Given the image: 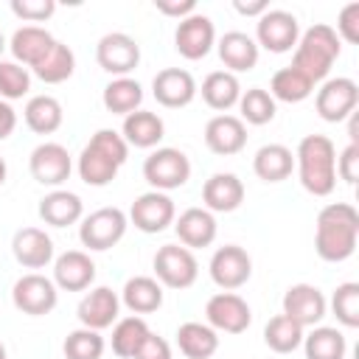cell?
Wrapping results in <instances>:
<instances>
[{"mask_svg":"<svg viewBox=\"0 0 359 359\" xmlns=\"http://www.w3.org/2000/svg\"><path fill=\"white\" fill-rule=\"evenodd\" d=\"M25 126L36 135H53L62 121H65V109L53 95H31L25 109H22Z\"/></svg>","mask_w":359,"mask_h":359,"instance_id":"836d02e7","label":"cell"},{"mask_svg":"<svg viewBox=\"0 0 359 359\" xmlns=\"http://www.w3.org/2000/svg\"><path fill=\"white\" fill-rule=\"evenodd\" d=\"M219 59L224 65L227 73H247L258 65V45L250 34L244 31H227L222 39H219Z\"/></svg>","mask_w":359,"mask_h":359,"instance_id":"484cf974","label":"cell"},{"mask_svg":"<svg viewBox=\"0 0 359 359\" xmlns=\"http://www.w3.org/2000/svg\"><path fill=\"white\" fill-rule=\"evenodd\" d=\"M11 300H14V306L22 314H28V317H45V314H50L56 309L59 289H56V283L50 278L39 275V272H28V275H22L14 283Z\"/></svg>","mask_w":359,"mask_h":359,"instance_id":"8fae6325","label":"cell"},{"mask_svg":"<svg viewBox=\"0 0 359 359\" xmlns=\"http://www.w3.org/2000/svg\"><path fill=\"white\" fill-rule=\"evenodd\" d=\"M264 342L275 353H292L303 345V328L297 323H292L286 314H275L264 325Z\"/></svg>","mask_w":359,"mask_h":359,"instance_id":"ab89813d","label":"cell"},{"mask_svg":"<svg viewBox=\"0 0 359 359\" xmlns=\"http://www.w3.org/2000/svg\"><path fill=\"white\" fill-rule=\"evenodd\" d=\"M118 314H121V297L109 286H93L76 306L79 323L93 331H104V328L115 325Z\"/></svg>","mask_w":359,"mask_h":359,"instance_id":"ac0fdd59","label":"cell"},{"mask_svg":"<svg viewBox=\"0 0 359 359\" xmlns=\"http://www.w3.org/2000/svg\"><path fill=\"white\" fill-rule=\"evenodd\" d=\"M126 157H129V146L121 137V132H115V129H98L87 140V146L81 149L79 163H76V171H79V177H81L84 185L104 188V185H109L118 177V168L126 163Z\"/></svg>","mask_w":359,"mask_h":359,"instance_id":"7a4b0ae2","label":"cell"},{"mask_svg":"<svg viewBox=\"0 0 359 359\" xmlns=\"http://www.w3.org/2000/svg\"><path fill=\"white\" fill-rule=\"evenodd\" d=\"M95 62L104 73H109L115 79L129 76L140 65V45L135 36H129L123 31L104 34L95 45Z\"/></svg>","mask_w":359,"mask_h":359,"instance_id":"9c48e42d","label":"cell"},{"mask_svg":"<svg viewBox=\"0 0 359 359\" xmlns=\"http://www.w3.org/2000/svg\"><path fill=\"white\" fill-rule=\"evenodd\" d=\"M216 216L205 208H188L174 219V233L180 238L182 247L188 250H199V247H210L216 241Z\"/></svg>","mask_w":359,"mask_h":359,"instance_id":"cb8c5ba5","label":"cell"},{"mask_svg":"<svg viewBox=\"0 0 359 359\" xmlns=\"http://www.w3.org/2000/svg\"><path fill=\"white\" fill-rule=\"evenodd\" d=\"M359 104V87L353 79L348 76H337V79H325L323 87L317 90V98H314V107H317V115L328 123H342L353 115Z\"/></svg>","mask_w":359,"mask_h":359,"instance_id":"30bf717a","label":"cell"},{"mask_svg":"<svg viewBox=\"0 0 359 359\" xmlns=\"http://www.w3.org/2000/svg\"><path fill=\"white\" fill-rule=\"evenodd\" d=\"M126 227H129V216L121 208H98V210H93L90 216L81 219L79 238L87 250L104 252L126 236Z\"/></svg>","mask_w":359,"mask_h":359,"instance_id":"8992f818","label":"cell"},{"mask_svg":"<svg viewBox=\"0 0 359 359\" xmlns=\"http://www.w3.org/2000/svg\"><path fill=\"white\" fill-rule=\"evenodd\" d=\"M252 171L264 182H283L294 171V154L283 143H266L252 157Z\"/></svg>","mask_w":359,"mask_h":359,"instance_id":"f546056e","label":"cell"},{"mask_svg":"<svg viewBox=\"0 0 359 359\" xmlns=\"http://www.w3.org/2000/svg\"><path fill=\"white\" fill-rule=\"evenodd\" d=\"M238 118L244 121V126L250 123V126H264V123H269L272 118H275V112H278V104H275V98L264 90V87H250V90H241V98H238Z\"/></svg>","mask_w":359,"mask_h":359,"instance_id":"f35d334b","label":"cell"},{"mask_svg":"<svg viewBox=\"0 0 359 359\" xmlns=\"http://www.w3.org/2000/svg\"><path fill=\"white\" fill-rule=\"evenodd\" d=\"M196 93H202V101L222 115L238 104L241 84H238V76H233L227 70H213L202 79V87H196Z\"/></svg>","mask_w":359,"mask_h":359,"instance_id":"f1b7e54d","label":"cell"},{"mask_svg":"<svg viewBox=\"0 0 359 359\" xmlns=\"http://www.w3.org/2000/svg\"><path fill=\"white\" fill-rule=\"evenodd\" d=\"M65 356L67 359H101L104 351H107V342L101 337V331H93V328H76L65 337V345H62Z\"/></svg>","mask_w":359,"mask_h":359,"instance_id":"60d3db41","label":"cell"},{"mask_svg":"<svg viewBox=\"0 0 359 359\" xmlns=\"http://www.w3.org/2000/svg\"><path fill=\"white\" fill-rule=\"evenodd\" d=\"M121 303L132 314H151L163 306V286L157 278L149 275H135L123 283L121 289Z\"/></svg>","mask_w":359,"mask_h":359,"instance_id":"4dcf8cb0","label":"cell"},{"mask_svg":"<svg viewBox=\"0 0 359 359\" xmlns=\"http://www.w3.org/2000/svg\"><path fill=\"white\" fill-rule=\"evenodd\" d=\"M143 180L151 185V191L163 194L182 188L191 180V160L174 146H160L143 160Z\"/></svg>","mask_w":359,"mask_h":359,"instance_id":"5b68a950","label":"cell"},{"mask_svg":"<svg viewBox=\"0 0 359 359\" xmlns=\"http://www.w3.org/2000/svg\"><path fill=\"white\" fill-rule=\"evenodd\" d=\"M0 359H6V345L0 342Z\"/></svg>","mask_w":359,"mask_h":359,"instance_id":"db71d44e","label":"cell"},{"mask_svg":"<svg viewBox=\"0 0 359 359\" xmlns=\"http://www.w3.org/2000/svg\"><path fill=\"white\" fill-rule=\"evenodd\" d=\"M6 177H8V165H6V160L0 157V185L6 182Z\"/></svg>","mask_w":359,"mask_h":359,"instance_id":"816d5d0a","label":"cell"},{"mask_svg":"<svg viewBox=\"0 0 359 359\" xmlns=\"http://www.w3.org/2000/svg\"><path fill=\"white\" fill-rule=\"evenodd\" d=\"M233 8L238 11V14H244V17H261L266 8H269V3L266 0H233Z\"/></svg>","mask_w":359,"mask_h":359,"instance_id":"f907efd6","label":"cell"},{"mask_svg":"<svg viewBox=\"0 0 359 359\" xmlns=\"http://www.w3.org/2000/svg\"><path fill=\"white\" fill-rule=\"evenodd\" d=\"M177 348L185 359H210L219 351V334L208 323H182L177 328Z\"/></svg>","mask_w":359,"mask_h":359,"instance_id":"1f68e13d","label":"cell"},{"mask_svg":"<svg viewBox=\"0 0 359 359\" xmlns=\"http://www.w3.org/2000/svg\"><path fill=\"white\" fill-rule=\"evenodd\" d=\"M39 219L50 227H67L84 219V202L79 194L65 191V188H53L50 194H45L39 199Z\"/></svg>","mask_w":359,"mask_h":359,"instance_id":"d4e9b609","label":"cell"},{"mask_svg":"<svg viewBox=\"0 0 359 359\" xmlns=\"http://www.w3.org/2000/svg\"><path fill=\"white\" fill-rule=\"evenodd\" d=\"M154 278L168 289H188L199 278V261L194 250L182 244H163L154 252Z\"/></svg>","mask_w":359,"mask_h":359,"instance_id":"52a82bcc","label":"cell"},{"mask_svg":"<svg viewBox=\"0 0 359 359\" xmlns=\"http://www.w3.org/2000/svg\"><path fill=\"white\" fill-rule=\"evenodd\" d=\"M95 280V261L81 250H67L53 258V283L65 292H84Z\"/></svg>","mask_w":359,"mask_h":359,"instance_id":"44dd1931","label":"cell"},{"mask_svg":"<svg viewBox=\"0 0 359 359\" xmlns=\"http://www.w3.org/2000/svg\"><path fill=\"white\" fill-rule=\"evenodd\" d=\"M3 50H6V36H3V31H0V59H3Z\"/></svg>","mask_w":359,"mask_h":359,"instance_id":"f5cc1de1","label":"cell"},{"mask_svg":"<svg viewBox=\"0 0 359 359\" xmlns=\"http://www.w3.org/2000/svg\"><path fill=\"white\" fill-rule=\"evenodd\" d=\"M11 252L25 269H45L53 261V238L42 227H20L11 238Z\"/></svg>","mask_w":359,"mask_h":359,"instance_id":"603a6c76","label":"cell"},{"mask_svg":"<svg viewBox=\"0 0 359 359\" xmlns=\"http://www.w3.org/2000/svg\"><path fill=\"white\" fill-rule=\"evenodd\" d=\"M337 177L345 180L348 185L356 182V177H359V143H348L339 151V157H337Z\"/></svg>","mask_w":359,"mask_h":359,"instance_id":"bcb514c9","label":"cell"},{"mask_svg":"<svg viewBox=\"0 0 359 359\" xmlns=\"http://www.w3.org/2000/svg\"><path fill=\"white\" fill-rule=\"evenodd\" d=\"M205 146L219 154V157H230V154H238L244 146H247V126L238 115H213L208 123H205Z\"/></svg>","mask_w":359,"mask_h":359,"instance_id":"ffe728a7","label":"cell"},{"mask_svg":"<svg viewBox=\"0 0 359 359\" xmlns=\"http://www.w3.org/2000/svg\"><path fill=\"white\" fill-rule=\"evenodd\" d=\"M132 359H174V356H171V345H168L160 334L149 331L146 339L140 342V348L135 351Z\"/></svg>","mask_w":359,"mask_h":359,"instance_id":"7dc6e473","label":"cell"},{"mask_svg":"<svg viewBox=\"0 0 359 359\" xmlns=\"http://www.w3.org/2000/svg\"><path fill=\"white\" fill-rule=\"evenodd\" d=\"M53 42H56L53 34L45 31L42 25H22V28H17V31L11 34L8 48H11V56H14L17 65L34 67V65L50 50Z\"/></svg>","mask_w":359,"mask_h":359,"instance_id":"83f0119b","label":"cell"},{"mask_svg":"<svg viewBox=\"0 0 359 359\" xmlns=\"http://www.w3.org/2000/svg\"><path fill=\"white\" fill-rule=\"evenodd\" d=\"M11 11L22 22H45L53 17L56 3L53 0H11Z\"/></svg>","mask_w":359,"mask_h":359,"instance_id":"ee69618b","label":"cell"},{"mask_svg":"<svg viewBox=\"0 0 359 359\" xmlns=\"http://www.w3.org/2000/svg\"><path fill=\"white\" fill-rule=\"evenodd\" d=\"M359 241V213L348 202H331L317 213L314 250L328 264H342L353 255Z\"/></svg>","mask_w":359,"mask_h":359,"instance_id":"6da1fadb","label":"cell"},{"mask_svg":"<svg viewBox=\"0 0 359 359\" xmlns=\"http://www.w3.org/2000/svg\"><path fill=\"white\" fill-rule=\"evenodd\" d=\"M28 171L31 177L39 182V185H48V188H59L70 171H73V157L70 151L62 146V143H53V140H45L39 143L31 157H28Z\"/></svg>","mask_w":359,"mask_h":359,"instance_id":"2e32d148","label":"cell"},{"mask_svg":"<svg viewBox=\"0 0 359 359\" xmlns=\"http://www.w3.org/2000/svg\"><path fill=\"white\" fill-rule=\"evenodd\" d=\"M213 45H216V28H213V20L208 14L194 11L191 17H185V20L177 22L174 48H177V53L182 59H188V62L205 59Z\"/></svg>","mask_w":359,"mask_h":359,"instance_id":"9a60e30c","label":"cell"},{"mask_svg":"<svg viewBox=\"0 0 359 359\" xmlns=\"http://www.w3.org/2000/svg\"><path fill=\"white\" fill-rule=\"evenodd\" d=\"M202 202L210 213H233L244 202V182L230 171H216L202 185Z\"/></svg>","mask_w":359,"mask_h":359,"instance_id":"7402d4cb","label":"cell"},{"mask_svg":"<svg viewBox=\"0 0 359 359\" xmlns=\"http://www.w3.org/2000/svg\"><path fill=\"white\" fill-rule=\"evenodd\" d=\"M210 280L222 289V292H233L241 289L250 275H252V258L247 255L244 247L238 244H224L210 255Z\"/></svg>","mask_w":359,"mask_h":359,"instance_id":"5bb4252c","label":"cell"},{"mask_svg":"<svg viewBox=\"0 0 359 359\" xmlns=\"http://www.w3.org/2000/svg\"><path fill=\"white\" fill-rule=\"evenodd\" d=\"M149 331H151V328H149V323H146L140 314L121 317V320L112 325V337H109L112 353L121 356V359H132L135 351L140 348V342L146 339Z\"/></svg>","mask_w":359,"mask_h":359,"instance_id":"74e56055","label":"cell"},{"mask_svg":"<svg viewBox=\"0 0 359 359\" xmlns=\"http://www.w3.org/2000/svg\"><path fill=\"white\" fill-rule=\"evenodd\" d=\"M17 129V112L11 109L8 101H0V140H6Z\"/></svg>","mask_w":359,"mask_h":359,"instance_id":"681fc988","label":"cell"},{"mask_svg":"<svg viewBox=\"0 0 359 359\" xmlns=\"http://www.w3.org/2000/svg\"><path fill=\"white\" fill-rule=\"evenodd\" d=\"M154 8L165 17H174V20H185L196 11V3L194 0H154Z\"/></svg>","mask_w":359,"mask_h":359,"instance_id":"c3c4849f","label":"cell"},{"mask_svg":"<svg viewBox=\"0 0 359 359\" xmlns=\"http://www.w3.org/2000/svg\"><path fill=\"white\" fill-rule=\"evenodd\" d=\"M283 311L292 323H297L303 331L320 325V320L328 314V300L314 283H294L283 292Z\"/></svg>","mask_w":359,"mask_h":359,"instance_id":"7c38bea8","label":"cell"},{"mask_svg":"<svg viewBox=\"0 0 359 359\" xmlns=\"http://www.w3.org/2000/svg\"><path fill=\"white\" fill-rule=\"evenodd\" d=\"M205 320L213 331H224V334H244L252 323V311L247 306V300L236 292H216L208 303H205Z\"/></svg>","mask_w":359,"mask_h":359,"instance_id":"4fadbf2b","label":"cell"},{"mask_svg":"<svg viewBox=\"0 0 359 359\" xmlns=\"http://www.w3.org/2000/svg\"><path fill=\"white\" fill-rule=\"evenodd\" d=\"M303 351L306 359H345L348 342L339 328L314 325L309 334H303Z\"/></svg>","mask_w":359,"mask_h":359,"instance_id":"d590c367","label":"cell"},{"mask_svg":"<svg viewBox=\"0 0 359 359\" xmlns=\"http://www.w3.org/2000/svg\"><path fill=\"white\" fill-rule=\"evenodd\" d=\"M28 90H31L28 67L17 65L14 59L11 62L0 59V101H17V98L28 95Z\"/></svg>","mask_w":359,"mask_h":359,"instance_id":"7bdbcfd3","label":"cell"},{"mask_svg":"<svg viewBox=\"0 0 359 359\" xmlns=\"http://www.w3.org/2000/svg\"><path fill=\"white\" fill-rule=\"evenodd\" d=\"M129 222L140 230V233H163L168 224H174L177 219V208L174 199L163 191H146L140 194L132 208H129Z\"/></svg>","mask_w":359,"mask_h":359,"instance_id":"e0dca14e","label":"cell"},{"mask_svg":"<svg viewBox=\"0 0 359 359\" xmlns=\"http://www.w3.org/2000/svg\"><path fill=\"white\" fill-rule=\"evenodd\" d=\"M339 36L331 25L325 22H317L311 28H306L294 45V53H292V67L300 70L311 84L328 79L334 62L339 59Z\"/></svg>","mask_w":359,"mask_h":359,"instance_id":"277c9868","label":"cell"},{"mask_svg":"<svg viewBox=\"0 0 359 359\" xmlns=\"http://www.w3.org/2000/svg\"><path fill=\"white\" fill-rule=\"evenodd\" d=\"M334 31H337V36L345 39L348 45H356V42H359V3H348V6H342Z\"/></svg>","mask_w":359,"mask_h":359,"instance_id":"f6af8a7d","label":"cell"},{"mask_svg":"<svg viewBox=\"0 0 359 359\" xmlns=\"http://www.w3.org/2000/svg\"><path fill=\"white\" fill-rule=\"evenodd\" d=\"M151 95L160 107L180 109L196 98V79L182 67H163L151 79Z\"/></svg>","mask_w":359,"mask_h":359,"instance_id":"d6986e66","label":"cell"},{"mask_svg":"<svg viewBox=\"0 0 359 359\" xmlns=\"http://www.w3.org/2000/svg\"><path fill=\"white\" fill-rule=\"evenodd\" d=\"M34 70V76L39 79V81H45V84H62V81H67L70 76H73V70H76V56H73V50H70V45H65V42H53L50 45V50L31 67Z\"/></svg>","mask_w":359,"mask_h":359,"instance_id":"e575fe53","label":"cell"},{"mask_svg":"<svg viewBox=\"0 0 359 359\" xmlns=\"http://www.w3.org/2000/svg\"><path fill=\"white\" fill-rule=\"evenodd\" d=\"M331 311L339 325L359 328V283H353V280L339 283L331 294Z\"/></svg>","mask_w":359,"mask_h":359,"instance_id":"b9f144b4","label":"cell"},{"mask_svg":"<svg viewBox=\"0 0 359 359\" xmlns=\"http://www.w3.org/2000/svg\"><path fill=\"white\" fill-rule=\"evenodd\" d=\"M121 137L126 140V146H135V149H154L163 137H165V123L157 112H149V109H137L132 115L123 118V126H121Z\"/></svg>","mask_w":359,"mask_h":359,"instance_id":"4316f807","label":"cell"},{"mask_svg":"<svg viewBox=\"0 0 359 359\" xmlns=\"http://www.w3.org/2000/svg\"><path fill=\"white\" fill-rule=\"evenodd\" d=\"M300 39V22L286 8H266L255 22V45L269 53H289Z\"/></svg>","mask_w":359,"mask_h":359,"instance_id":"ba28073f","label":"cell"},{"mask_svg":"<svg viewBox=\"0 0 359 359\" xmlns=\"http://www.w3.org/2000/svg\"><path fill=\"white\" fill-rule=\"evenodd\" d=\"M101 101H104L107 112L126 118V115H132V112L140 109V104H143V87H140V81H135L132 76H121V79H112V81L104 87Z\"/></svg>","mask_w":359,"mask_h":359,"instance_id":"d6a6232c","label":"cell"},{"mask_svg":"<svg viewBox=\"0 0 359 359\" xmlns=\"http://www.w3.org/2000/svg\"><path fill=\"white\" fill-rule=\"evenodd\" d=\"M266 93L275 98V104H278V101H283V104H300V101H306V98L314 93V84H311L300 70H294V67L289 65V67L275 70V76H272Z\"/></svg>","mask_w":359,"mask_h":359,"instance_id":"8d00e7d4","label":"cell"},{"mask_svg":"<svg viewBox=\"0 0 359 359\" xmlns=\"http://www.w3.org/2000/svg\"><path fill=\"white\" fill-rule=\"evenodd\" d=\"M300 185L311 196H328L337 188V149L325 135H306L294 151Z\"/></svg>","mask_w":359,"mask_h":359,"instance_id":"3957f363","label":"cell"}]
</instances>
